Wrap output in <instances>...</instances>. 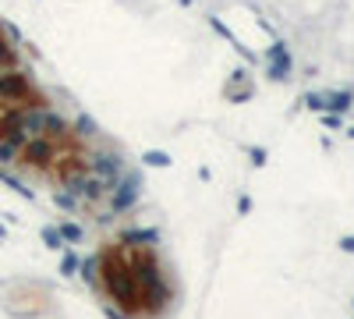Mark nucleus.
Masks as SVG:
<instances>
[{"mask_svg": "<svg viewBox=\"0 0 354 319\" xmlns=\"http://www.w3.org/2000/svg\"><path fill=\"white\" fill-rule=\"evenodd\" d=\"M103 280H106V291L117 298V305L135 312H156L167 302V287L156 273L153 263V252H124V248H106L103 259Z\"/></svg>", "mask_w": 354, "mask_h": 319, "instance_id": "obj_1", "label": "nucleus"}, {"mask_svg": "<svg viewBox=\"0 0 354 319\" xmlns=\"http://www.w3.org/2000/svg\"><path fill=\"white\" fill-rule=\"evenodd\" d=\"M344 248H347V252H354V238H347V241H344Z\"/></svg>", "mask_w": 354, "mask_h": 319, "instance_id": "obj_2", "label": "nucleus"}]
</instances>
